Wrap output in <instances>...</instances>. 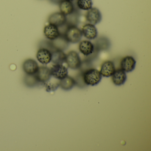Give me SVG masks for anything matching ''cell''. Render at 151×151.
<instances>
[{"label":"cell","instance_id":"obj_2","mask_svg":"<svg viewBox=\"0 0 151 151\" xmlns=\"http://www.w3.org/2000/svg\"><path fill=\"white\" fill-rule=\"evenodd\" d=\"M63 36L69 43L72 44L80 42L83 37L81 30L76 26H68Z\"/></svg>","mask_w":151,"mask_h":151},{"label":"cell","instance_id":"obj_8","mask_svg":"<svg viewBox=\"0 0 151 151\" xmlns=\"http://www.w3.org/2000/svg\"><path fill=\"white\" fill-rule=\"evenodd\" d=\"M78 49L80 52L84 56L89 57L95 51L94 44L88 40H83L79 42Z\"/></svg>","mask_w":151,"mask_h":151},{"label":"cell","instance_id":"obj_1","mask_svg":"<svg viewBox=\"0 0 151 151\" xmlns=\"http://www.w3.org/2000/svg\"><path fill=\"white\" fill-rule=\"evenodd\" d=\"M84 82L86 85L94 86L101 81L102 76L99 71L93 68H90L82 72Z\"/></svg>","mask_w":151,"mask_h":151},{"label":"cell","instance_id":"obj_23","mask_svg":"<svg viewBox=\"0 0 151 151\" xmlns=\"http://www.w3.org/2000/svg\"><path fill=\"white\" fill-rule=\"evenodd\" d=\"M24 83L27 87L32 88L37 85L39 82L38 81L35 75H26L24 78Z\"/></svg>","mask_w":151,"mask_h":151},{"label":"cell","instance_id":"obj_3","mask_svg":"<svg viewBox=\"0 0 151 151\" xmlns=\"http://www.w3.org/2000/svg\"><path fill=\"white\" fill-rule=\"evenodd\" d=\"M65 63L68 67L71 69H79L82 64V61L77 52L71 51L66 55Z\"/></svg>","mask_w":151,"mask_h":151},{"label":"cell","instance_id":"obj_9","mask_svg":"<svg viewBox=\"0 0 151 151\" xmlns=\"http://www.w3.org/2000/svg\"><path fill=\"white\" fill-rule=\"evenodd\" d=\"M23 70L26 75H35L38 70L39 66L37 62L32 59H27L24 62Z\"/></svg>","mask_w":151,"mask_h":151},{"label":"cell","instance_id":"obj_25","mask_svg":"<svg viewBox=\"0 0 151 151\" xmlns=\"http://www.w3.org/2000/svg\"><path fill=\"white\" fill-rule=\"evenodd\" d=\"M39 48H46L51 51L52 52L55 51L52 44V41H50L48 40H44L40 41L39 44Z\"/></svg>","mask_w":151,"mask_h":151},{"label":"cell","instance_id":"obj_16","mask_svg":"<svg viewBox=\"0 0 151 151\" xmlns=\"http://www.w3.org/2000/svg\"><path fill=\"white\" fill-rule=\"evenodd\" d=\"M112 82L116 86L122 85L127 80L126 72L121 69L116 70L112 76Z\"/></svg>","mask_w":151,"mask_h":151},{"label":"cell","instance_id":"obj_13","mask_svg":"<svg viewBox=\"0 0 151 151\" xmlns=\"http://www.w3.org/2000/svg\"><path fill=\"white\" fill-rule=\"evenodd\" d=\"M136 61L132 56H126L121 60L120 66L121 69L126 73L132 72L136 67Z\"/></svg>","mask_w":151,"mask_h":151},{"label":"cell","instance_id":"obj_5","mask_svg":"<svg viewBox=\"0 0 151 151\" xmlns=\"http://www.w3.org/2000/svg\"><path fill=\"white\" fill-rule=\"evenodd\" d=\"M52 76L58 80H61L68 76V70L63 64H54L51 67Z\"/></svg>","mask_w":151,"mask_h":151},{"label":"cell","instance_id":"obj_4","mask_svg":"<svg viewBox=\"0 0 151 151\" xmlns=\"http://www.w3.org/2000/svg\"><path fill=\"white\" fill-rule=\"evenodd\" d=\"M85 18L89 23L95 25L101 22L102 15L98 8L92 7L86 12Z\"/></svg>","mask_w":151,"mask_h":151},{"label":"cell","instance_id":"obj_26","mask_svg":"<svg viewBox=\"0 0 151 151\" xmlns=\"http://www.w3.org/2000/svg\"><path fill=\"white\" fill-rule=\"evenodd\" d=\"M62 0H49V1L54 5H58L61 2Z\"/></svg>","mask_w":151,"mask_h":151},{"label":"cell","instance_id":"obj_14","mask_svg":"<svg viewBox=\"0 0 151 151\" xmlns=\"http://www.w3.org/2000/svg\"><path fill=\"white\" fill-rule=\"evenodd\" d=\"M115 70L114 62L111 61H106L101 65L100 72L102 76L109 77L112 76Z\"/></svg>","mask_w":151,"mask_h":151},{"label":"cell","instance_id":"obj_27","mask_svg":"<svg viewBox=\"0 0 151 151\" xmlns=\"http://www.w3.org/2000/svg\"><path fill=\"white\" fill-rule=\"evenodd\" d=\"M67 1H75V0H67Z\"/></svg>","mask_w":151,"mask_h":151},{"label":"cell","instance_id":"obj_17","mask_svg":"<svg viewBox=\"0 0 151 151\" xmlns=\"http://www.w3.org/2000/svg\"><path fill=\"white\" fill-rule=\"evenodd\" d=\"M55 50L63 51L67 49L70 43L63 35H60L57 39L52 41Z\"/></svg>","mask_w":151,"mask_h":151},{"label":"cell","instance_id":"obj_10","mask_svg":"<svg viewBox=\"0 0 151 151\" xmlns=\"http://www.w3.org/2000/svg\"><path fill=\"white\" fill-rule=\"evenodd\" d=\"M44 34L47 39L50 41L55 40L60 36L58 27L49 24L44 28Z\"/></svg>","mask_w":151,"mask_h":151},{"label":"cell","instance_id":"obj_19","mask_svg":"<svg viewBox=\"0 0 151 151\" xmlns=\"http://www.w3.org/2000/svg\"><path fill=\"white\" fill-rule=\"evenodd\" d=\"M80 13L77 8L72 14L66 16V24L68 26H77L80 22Z\"/></svg>","mask_w":151,"mask_h":151},{"label":"cell","instance_id":"obj_24","mask_svg":"<svg viewBox=\"0 0 151 151\" xmlns=\"http://www.w3.org/2000/svg\"><path fill=\"white\" fill-rule=\"evenodd\" d=\"M60 81V80H59ZM59 81L58 82H51V81H47L46 83L43 84L45 85V87L46 88L47 91L51 92L54 91L55 90H57V88L60 86V84H59Z\"/></svg>","mask_w":151,"mask_h":151},{"label":"cell","instance_id":"obj_6","mask_svg":"<svg viewBox=\"0 0 151 151\" xmlns=\"http://www.w3.org/2000/svg\"><path fill=\"white\" fill-rule=\"evenodd\" d=\"M81 30L83 36L89 40H93L98 37V30L95 25L93 24H86L82 27Z\"/></svg>","mask_w":151,"mask_h":151},{"label":"cell","instance_id":"obj_7","mask_svg":"<svg viewBox=\"0 0 151 151\" xmlns=\"http://www.w3.org/2000/svg\"><path fill=\"white\" fill-rule=\"evenodd\" d=\"M47 22L49 24H53L58 28L66 23V16L60 12H55L48 17Z\"/></svg>","mask_w":151,"mask_h":151},{"label":"cell","instance_id":"obj_20","mask_svg":"<svg viewBox=\"0 0 151 151\" xmlns=\"http://www.w3.org/2000/svg\"><path fill=\"white\" fill-rule=\"evenodd\" d=\"M52 60L54 64H63L65 63L66 55L63 51L55 50L52 52Z\"/></svg>","mask_w":151,"mask_h":151},{"label":"cell","instance_id":"obj_18","mask_svg":"<svg viewBox=\"0 0 151 151\" xmlns=\"http://www.w3.org/2000/svg\"><path fill=\"white\" fill-rule=\"evenodd\" d=\"M94 45L95 49L99 52L102 50H107L110 47V42L106 37H101L96 40Z\"/></svg>","mask_w":151,"mask_h":151},{"label":"cell","instance_id":"obj_15","mask_svg":"<svg viewBox=\"0 0 151 151\" xmlns=\"http://www.w3.org/2000/svg\"><path fill=\"white\" fill-rule=\"evenodd\" d=\"M59 6L60 12L66 16L72 14L76 8L72 1L67 0H62Z\"/></svg>","mask_w":151,"mask_h":151},{"label":"cell","instance_id":"obj_21","mask_svg":"<svg viewBox=\"0 0 151 151\" xmlns=\"http://www.w3.org/2000/svg\"><path fill=\"white\" fill-rule=\"evenodd\" d=\"M59 84L62 89L65 91H68L74 87L76 85V82L73 78L67 76L65 78L60 80Z\"/></svg>","mask_w":151,"mask_h":151},{"label":"cell","instance_id":"obj_22","mask_svg":"<svg viewBox=\"0 0 151 151\" xmlns=\"http://www.w3.org/2000/svg\"><path fill=\"white\" fill-rule=\"evenodd\" d=\"M92 0H76V6L79 10L88 11L92 8Z\"/></svg>","mask_w":151,"mask_h":151},{"label":"cell","instance_id":"obj_12","mask_svg":"<svg viewBox=\"0 0 151 151\" xmlns=\"http://www.w3.org/2000/svg\"><path fill=\"white\" fill-rule=\"evenodd\" d=\"M36 57L40 63L43 65H47L52 60V52L46 48H39L37 52Z\"/></svg>","mask_w":151,"mask_h":151},{"label":"cell","instance_id":"obj_11","mask_svg":"<svg viewBox=\"0 0 151 151\" xmlns=\"http://www.w3.org/2000/svg\"><path fill=\"white\" fill-rule=\"evenodd\" d=\"M35 76L39 82L42 84L50 80L52 76L50 69L46 66L39 67Z\"/></svg>","mask_w":151,"mask_h":151}]
</instances>
